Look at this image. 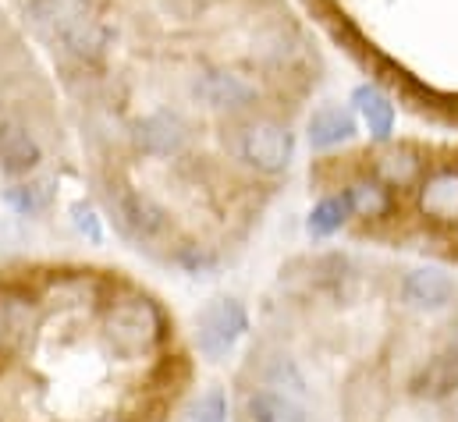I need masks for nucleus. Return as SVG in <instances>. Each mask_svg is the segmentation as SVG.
<instances>
[{
	"instance_id": "4468645a",
	"label": "nucleus",
	"mask_w": 458,
	"mask_h": 422,
	"mask_svg": "<svg viewBox=\"0 0 458 422\" xmlns=\"http://www.w3.org/2000/svg\"><path fill=\"white\" fill-rule=\"evenodd\" d=\"M245 416L249 422H310V412L302 401L281 391H252L245 398Z\"/></svg>"
},
{
	"instance_id": "ddd939ff",
	"label": "nucleus",
	"mask_w": 458,
	"mask_h": 422,
	"mask_svg": "<svg viewBox=\"0 0 458 422\" xmlns=\"http://www.w3.org/2000/svg\"><path fill=\"white\" fill-rule=\"evenodd\" d=\"M423 174H427V164H423V156H420L416 149H409V146L384 149V153L373 160V178H377L380 185H387L391 192H398V189H416V185L423 181Z\"/></svg>"
},
{
	"instance_id": "9d476101",
	"label": "nucleus",
	"mask_w": 458,
	"mask_h": 422,
	"mask_svg": "<svg viewBox=\"0 0 458 422\" xmlns=\"http://www.w3.org/2000/svg\"><path fill=\"white\" fill-rule=\"evenodd\" d=\"M43 149L36 135L18 121H0V171L7 178H25L39 167Z\"/></svg>"
},
{
	"instance_id": "423d86ee",
	"label": "nucleus",
	"mask_w": 458,
	"mask_h": 422,
	"mask_svg": "<svg viewBox=\"0 0 458 422\" xmlns=\"http://www.w3.org/2000/svg\"><path fill=\"white\" fill-rule=\"evenodd\" d=\"M196 97L210 106V110H217V114H245V110L256 106L259 89H256L245 75H238V72L214 68V72L199 75V82H196Z\"/></svg>"
},
{
	"instance_id": "aec40b11",
	"label": "nucleus",
	"mask_w": 458,
	"mask_h": 422,
	"mask_svg": "<svg viewBox=\"0 0 458 422\" xmlns=\"http://www.w3.org/2000/svg\"><path fill=\"white\" fill-rule=\"evenodd\" d=\"M89 422H128V419H121V416H100V419H89Z\"/></svg>"
},
{
	"instance_id": "f8f14e48",
	"label": "nucleus",
	"mask_w": 458,
	"mask_h": 422,
	"mask_svg": "<svg viewBox=\"0 0 458 422\" xmlns=\"http://www.w3.org/2000/svg\"><path fill=\"white\" fill-rule=\"evenodd\" d=\"M402 299L405 306L412 309H427V313H437L445 306H452L455 299V281L441 270H412L405 281H402Z\"/></svg>"
},
{
	"instance_id": "a211bd4d",
	"label": "nucleus",
	"mask_w": 458,
	"mask_h": 422,
	"mask_svg": "<svg viewBox=\"0 0 458 422\" xmlns=\"http://www.w3.org/2000/svg\"><path fill=\"white\" fill-rule=\"evenodd\" d=\"M185 422H228V398L221 391H207L192 409Z\"/></svg>"
},
{
	"instance_id": "20e7f679",
	"label": "nucleus",
	"mask_w": 458,
	"mask_h": 422,
	"mask_svg": "<svg viewBox=\"0 0 458 422\" xmlns=\"http://www.w3.org/2000/svg\"><path fill=\"white\" fill-rule=\"evenodd\" d=\"M249 330V313L238 299H214L199 309L196 316V348L203 359L221 362L231 348L245 337Z\"/></svg>"
},
{
	"instance_id": "f03ea898",
	"label": "nucleus",
	"mask_w": 458,
	"mask_h": 422,
	"mask_svg": "<svg viewBox=\"0 0 458 422\" xmlns=\"http://www.w3.org/2000/svg\"><path fill=\"white\" fill-rule=\"evenodd\" d=\"M32 14L68 54L82 61H100L111 43L100 11L89 0H32Z\"/></svg>"
},
{
	"instance_id": "6ab92c4d",
	"label": "nucleus",
	"mask_w": 458,
	"mask_h": 422,
	"mask_svg": "<svg viewBox=\"0 0 458 422\" xmlns=\"http://www.w3.org/2000/svg\"><path fill=\"white\" fill-rule=\"evenodd\" d=\"M68 213H72V224H75V231H79V234H86L93 245H100V241H104V224H100V216H97V210H93L89 203H82V199H79V203H72V210Z\"/></svg>"
},
{
	"instance_id": "2eb2a0df",
	"label": "nucleus",
	"mask_w": 458,
	"mask_h": 422,
	"mask_svg": "<svg viewBox=\"0 0 458 422\" xmlns=\"http://www.w3.org/2000/svg\"><path fill=\"white\" fill-rule=\"evenodd\" d=\"M344 199L352 207V216H362V220H380V216H387L394 210V192L387 185H380L373 174L355 178L344 189Z\"/></svg>"
},
{
	"instance_id": "9b49d317",
	"label": "nucleus",
	"mask_w": 458,
	"mask_h": 422,
	"mask_svg": "<svg viewBox=\"0 0 458 422\" xmlns=\"http://www.w3.org/2000/svg\"><path fill=\"white\" fill-rule=\"evenodd\" d=\"M352 110H355V117L362 121V128L369 131L373 142H391L398 110H394L391 97H387L380 86H373V82L355 86V93H352Z\"/></svg>"
},
{
	"instance_id": "f3484780",
	"label": "nucleus",
	"mask_w": 458,
	"mask_h": 422,
	"mask_svg": "<svg viewBox=\"0 0 458 422\" xmlns=\"http://www.w3.org/2000/svg\"><path fill=\"white\" fill-rule=\"evenodd\" d=\"M348 216H352V207H348L344 192L342 196H327V199H320L313 207L310 220H306V231L313 238H331V234H338L344 224H348Z\"/></svg>"
},
{
	"instance_id": "6e6552de",
	"label": "nucleus",
	"mask_w": 458,
	"mask_h": 422,
	"mask_svg": "<svg viewBox=\"0 0 458 422\" xmlns=\"http://www.w3.org/2000/svg\"><path fill=\"white\" fill-rule=\"evenodd\" d=\"M189 121L178 110H157L135 124V142L149 156H178L189 146Z\"/></svg>"
},
{
	"instance_id": "0eeeda50",
	"label": "nucleus",
	"mask_w": 458,
	"mask_h": 422,
	"mask_svg": "<svg viewBox=\"0 0 458 422\" xmlns=\"http://www.w3.org/2000/svg\"><path fill=\"white\" fill-rule=\"evenodd\" d=\"M416 207L423 220L437 227H458V167H441L434 174H423L416 185Z\"/></svg>"
},
{
	"instance_id": "7ed1b4c3",
	"label": "nucleus",
	"mask_w": 458,
	"mask_h": 422,
	"mask_svg": "<svg viewBox=\"0 0 458 422\" xmlns=\"http://www.w3.org/2000/svg\"><path fill=\"white\" fill-rule=\"evenodd\" d=\"M234 156L256 174H284L295 160V131L274 117H249L234 128Z\"/></svg>"
},
{
	"instance_id": "39448f33",
	"label": "nucleus",
	"mask_w": 458,
	"mask_h": 422,
	"mask_svg": "<svg viewBox=\"0 0 458 422\" xmlns=\"http://www.w3.org/2000/svg\"><path fill=\"white\" fill-rule=\"evenodd\" d=\"M107 210L114 216L117 231L131 241H157L171 227L167 210L157 199H149L146 192H135L131 185H111L107 189Z\"/></svg>"
},
{
	"instance_id": "dca6fc26",
	"label": "nucleus",
	"mask_w": 458,
	"mask_h": 422,
	"mask_svg": "<svg viewBox=\"0 0 458 422\" xmlns=\"http://www.w3.org/2000/svg\"><path fill=\"white\" fill-rule=\"evenodd\" d=\"M54 196H57L54 181H50V178H39V181H25V185L7 189V196H4V199H7V207H11V210H18L21 216H36V213L50 210Z\"/></svg>"
},
{
	"instance_id": "f257e3e1",
	"label": "nucleus",
	"mask_w": 458,
	"mask_h": 422,
	"mask_svg": "<svg viewBox=\"0 0 458 422\" xmlns=\"http://www.w3.org/2000/svg\"><path fill=\"white\" fill-rule=\"evenodd\" d=\"M167 337V316L149 295H121L104 313V341L121 359H146Z\"/></svg>"
},
{
	"instance_id": "1a4fd4ad",
	"label": "nucleus",
	"mask_w": 458,
	"mask_h": 422,
	"mask_svg": "<svg viewBox=\"0 0 458 422\" xmlns=\"http://www.w3.org/2000/svg\"><path fill=\"white\" fill-rule=\"evenodd\" d=\"M306 135H310V146H313L317 153L338 149V146H348V142L359 135V117H355V110H348V106L324 104L310 114Z\"/></svg>"
}]
</instances>
